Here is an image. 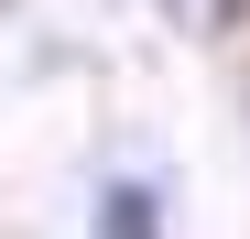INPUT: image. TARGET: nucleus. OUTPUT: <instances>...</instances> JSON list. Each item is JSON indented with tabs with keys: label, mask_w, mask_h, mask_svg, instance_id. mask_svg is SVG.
Wrapping results in <instances>:
<instances>
[{
	"label": "nucleus",
	"mask_w": 250,
	"mask_h": 239,
	"mask_svg": "<svg viewBox=\"0 0 250 239\" xmlns=\"http://www.w3.org/2000/svg\"><path fill=\"white\" fill-rule=\"evenodd\" d=\"M98 239H152V196H142V185H109V207H98Z\"/></svg>",
	"instance_id": "f257e3e1"
}]
</instances>
